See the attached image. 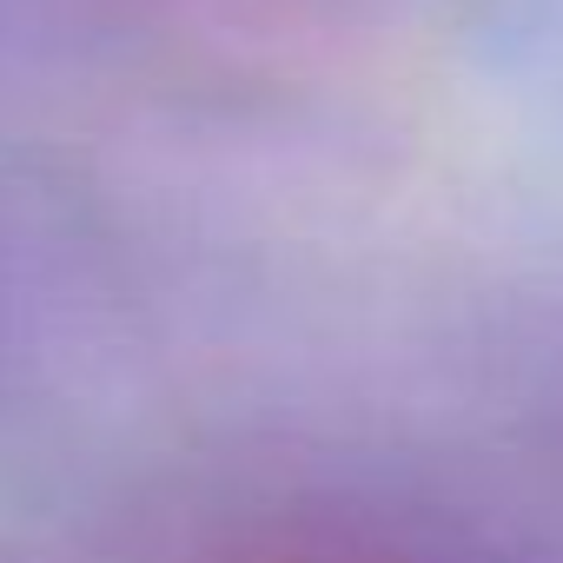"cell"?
I'll return each instance as SVG.
<instances>
[{"label": "cell", "mask_w": 563, "mask_h": 563, "mask_svg": "<svg viewBox=\"0 0 563 563\" xmlns=\"http://www.w3.org/2000/svg\"><path fill=\"white\" fill-rule=\"evenodd\" d=\"M219 563H418V556L345 543V537H265V543H245V550H232Z\"/></svg>", "instance_id": "6da1fadb"}]
</instances>
